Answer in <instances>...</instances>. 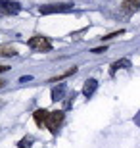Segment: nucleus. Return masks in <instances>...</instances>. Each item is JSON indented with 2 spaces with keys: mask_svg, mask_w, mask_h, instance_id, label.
<instances>
[{
  "mask_svg": "<svg viewBox=\"0 0 140 148\" xmlns=\"http://www.w3.org/2000/svg\"><path fill=\"white\" fill-rule=\"evenodd\" d=\"M64 117H65V114L61 110L48 112V117H46V123H44V125L48 127V131L52 133V135H58V129H59V125L64 123Z\"/></svg>",
  "mask_w": 140,
  "mask_h": 148,
  "instance_id": "nucleus-1",
  "label": "nucleus"
},
{
  "mask_svg": "<svg viewBox=\"0 0 140 148\" xmlns=\"http://www.w3.org/2000/svg\"><path fill=\"white\" fill-rule=\"evenodd\" d=\"M27 44L33 50H37V52H50V50H52L50 40L46 37H42V35H35V37H31Z\"/></svg>",
  "mask_w": 140,
  "mask_h": 148,
  "instance_id": "nucleus-2",
  "label": "nucleus"
},
{
  "mask_svg": "<svg viewBox=\"0 0 140 148\" xmlns=\"http://www.w3.org/2000/svg\"><path fill=\"white\" fill-rule=\"evenodd\" d=\"M71 4H50V6H40V14H54V12H69Z\"/></svg>",
  "mask_w": 140,
  "mask_h": 148,
  "instance_id": "nucleus-3",
  "label": "nucleus"
},
{
  "mask_svg": "<svg viewBox=\"0 0 140 148\" xmlns=\"http://www.w3.org/2000/svg\"><path fill=\"white\" fill-rule=\"evenodd\" d=\"M0 12L2 14H16V12H19V4L8 2V0H0Z\"/></svg>",
  "mask_w": 140,
  "mask_h": 148,
  "instance_id": "nucleus-4",
  "label": "nucleus"
},
{
  "mask_svg": "<svg viewBox=\"0 0 140 148\" xmlns=\"http://www.w3.org/2000/svg\"><path fill=\"white\" fill-rule=\"evenodd\" d=\"M96 87H98V81H96V79H88V81L85 83V87H83V94L90 98L92 94H94V90H96Z\"/></svg>",
  "mask_w": 140,
  "mask_h": 148,
  "instance_id": "nucleus-5",
  "label": "nucleus"
},
{
  "mask_svg": "<svg viewBox=\"0 0 140 148\" xmlns=\"http://www.w3.org/2000/svg\"><path fill=\"white\" fill-rule=\"evenodd\" d=\"M33 117H35V123H37L38 127H42L44 123H46V117H48V110H37L33 114Z\"/></svg>",
  "mask_w": 140,
  "mask_h": 148,
  "instance_id": "nucleus-6",
  "label": "nucleus"
},
{
  "mask_svg": "<svg viewBox=\"0 0 140 148\" xmlns=\"http://www.w3.org/2000/svg\"><path fill=\"white\" fill-rule=\"evenodd\" d=\"M129 67H130V62L129 60H119V62H115V64L111 66L109 73H111V75H115V71H117V69H129Z\"/></svg>",
  "mask_w": 140,
  "mask_h": 148,
  "instance_id": "nucleus-7",
  "label": "nucleus"
},
{
  "mask_svg": "<svg viewBox=\"0 0 140 148\" xmlns=\"http://www.w3.org/2000/svg\"><path fill=\"white\" fill-rule=\"evenodd\" d=\"M140 8V0H123V10L125 12H136Z\"/></svg>",
  "mask_w": 140,
  "mask_h": 148,
  "instance_id": "nucleus-8",
  "label": "nucleus"
},
{
  "mask_svg": "<svg viewBox=\"0 0 140 148\" xmlns=\"http://www.w3.org/2000/svg\"><path fill=\"white\" fill-rule=\"evenodd\" d=\"M64 94H65V87H64V85L54 87V90H52V100H54V102H58V100L64 98Z\"/></svg>",
  "mask_w": 140,
  "mask_h": 148,
  "instance_id": "nucleus-9",
  "label": "nucleus"
},
{
  "mask_svg": "<svg viewBox=\"0 0 140 148\" xmlns=\"http://www.w3.org/2000/svg\"><path fill=\"white\" fill-rule=\"evenodd\" d=\"M73 73H77V67H71V69H67V71H65V73H61V75L54 77V79H50V83H59V81H64L65 77H69V75H73Z\"/></svg>",
  "mask_w": 140,
  "mask_h": 148,
  "instance_id": "nucleus-10",
  "label": "nucleus"
},
{
  "mask_svg": "<svg viewBox=\"0 0 140 148\" xmlns=\"http://www.w3.org/2000/svg\"><path fill=\"white\" fill-rule=\"evenodd\" d=\"M0 54L8 58V56H16L17 52H16V48H14V46H2V50H0Z\"/></svg>",
  "mask_w": 140,
  "mask_h": 148,
  "instance_id": "nucleus-11",
  "label": "nucleus"
},
{
  "mask_svg": "<svg viewBox=\"0 0 140 148\" xmlns=\"http://www.w3.org/2000/svg\"><path fill=\"white\" fill-rule=\"evenodd\" d=\"M17 146L19 148H31L33 146V138H21V140H19V143H17Z\"/></svg>",
  "mask_w": 140,
  "mask_h": 148,
  "instance_id": "nucleus-12",
  "label": "nucleus"
},
{
  "mask_svg": "<svg viewBox=\"0 0 140 148\" xmlns=\"http://www.w3.org/2000/svg\"><path fill=\"white\" fill-rule=\"evenodd\" d=\"M125 31L123 29H119V31H115V33H109V35H106V37H102V40H109V38H113V37H119V35H123Z\"/></svg>",
  "mask_w": 140,
  "mask_h": 148,
  "instance_id": "nucleus-13",
  "label": "nucleus"
},
{
  "mask_svg": "<svg viewBox=\"0 0 140 148\" xmlns=\"http://www.w3.org/2000/svg\"><path fill=\"white\" fill-rule=\"evenodd\" d=\"M106 52V46H100V48H92V54H102Z\"/></svg>",
  "mask_w": 140,
  "mask_h": 148,
  "instance_id": "nucleus-14",
  "label": "nucleus"
},
{
  "mask_svg": "<svg viewBox=\"0 0 140 148\" xmlns=\"http://www.w3.org/2000/svg\"><path fill=\"white\" fill-rule=\"evenodd\" d=\"M8 69H10V67H8V66H0V73H4V71H8Z\"/></svg>",
  "mask_w": 140,
  "mask_h": 148,
  "instance_id": "nucleus-15",
  "label": "nucleus"
},
{
  "mask_svg": "<svg viewBox=\"0 0 140 148\" xmlns=\"http://www.w3.org/2000/svg\"><path fill=\"white\" fill-rule=\"evenodd\" d=\"M4 85H6V81H0V88H2V87H4Z\"/></svg>",
  "mask_w": 140,
  "mask_h": 148,
  "instance_id": "nucleus-16",
  "label": "nucleus"
}]
</instances>
